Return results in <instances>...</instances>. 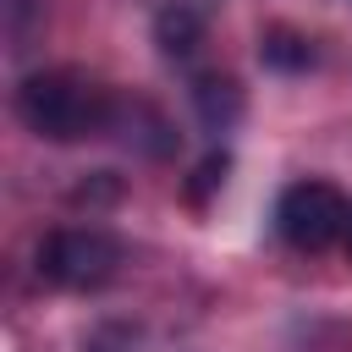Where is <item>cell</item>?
I'll use <instances>...</instances> for the list:
<instances>
[{
  "label": "cell",
  "mask_w": 352,
  "mask_h": 352,
  "mask_svg": "<svg viewBox=\"0 0 352 352\" xmlns=\"http://www.w3.org/2000/svg\"><path fill=\"white\" fill-rule=\"evenodd\" d=\"M16 121L50 143H82L116 126V94L77 66L28 72L16 82Z\"/></svg>",
  "instance_id": "cell-1"
},
{
  "label": "cell",
  "mask_w": 352,
  "mask_h": 352,
  "mask_svg": "<svg viewBox=\"0 0 352 352\" xmlns=\"http://www.w3.org/2000/svg\"><path fill=\"white\" fill-rule=\"evenodd\" d=\"M33 264H38V280H50L60 292H99L121 270V242L94 226H60L38 242Z\"/></svg>",
  "instance_id": "cell-2"
},
{
  "label": "cell",
  "mask_w": 352,
  "mask_h": 352,
  "mask_svg": "<svg viewBox=\"0 0 352 352\" xmlns=\"http://www.w3.org/2000/svg\"><path fill=\"white\" fill-rule=\"evenodd\" d=\"M346 198L330 182H292L275 204V231L297 248V253H324L330 242H341L346 231Z\"/></svg>",
  "instance_id": "cell-3"
},
{
  "label": "cell",
  "mask_w": 352,
  "mask_h": 352,
  "mask_svg": "<svg viewBox=\"0 0 352 352\" xmlns=\"http://www.w3.org/2000/svg\"><path fill=\"white\" fill-rule=\"evenodd\" d=\"M192 110H198V121L209 126V132H226V126H236L242 121V88H236V77H198L192 82Z\"/></svg>",
  "instance_id": "cell-4"
},
{
  "label": "cell",
  "mask_w": 352,
  "mask_h": 352,
  "mask_svg": "<svg viewBox=\"0 0 352 352\" xmlns=\"http://www.w3.org/2000/svg\"><path fill=\"white\" fill-rule=\"evenodd\" d=\"M154 38H160V50H165L170 60H187V55L198 50V38H204V22H198L192 6H165V11L154 16Z\"/></svg>",
  "instance_id": "cell-5"
},
{
  "label": "cell",
  "mask_w": 352,
  "mask_h": 352,
  "mask_svg": "<svg viewBox=\"0 0 352 352\" xmlns=\"http://www.w3.org/2000/svg\"><path fill=\"white\" fill-rule=\"evenodd\" d=\"M258 60L270 72H308L314 66V38L297 33V28H270L258 38Z\"/></svg>",
  "instance_id": "cell-6"
},
{
  "label": "cell",
  "mask_w": 352,
  "mask_h": 352,
  "mask_svg": "<svg viewBox=\"0 0 352 352\" xmlns=\"http://www.w3.org/2000/svg\"><path fill=\"white\" fill-rule=\"evenodd\" d=\"M226 170H231V154H209V160L192 170V187H187V192H192V198H209V192L226 182Z\"/></svg>",
  "instance_id": "cell-7"
},
{
  "label": "cell",
  "mask_w": 352,
  "mask_h": 352,
  "mask_svg": "<svg viewBox=\"0 0 352 352\" xmlns=\"http://www.w3.org/2000/svg\"><path fill=\"white\" fill-rule=\"evenodd\" d=\"M341 248H346V258H352V209H346V231H341Z\"/></svg>",
  "instance_id": "cell-8"
}]
</instances>
